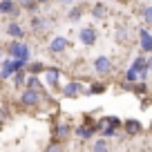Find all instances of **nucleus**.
Masks as SVG:
<instances>
[{
  "mask_svg": "<svg viewBox=\"0 0 152 152\" xmlns=\"http://www.w3.org/2000/svg\"><path fill=\"white\" fill-rule=\"evenodd\" d=\"M7 58H11V61H18L23 63L25 67L31 63V47H29L27 43H11L9 49H7Z\"/></svg>",
  "mask_w": 152,
  "mask_h": 152,
  "instance_id": "obj_1",
  "label": "nucleus"
},
{
  "mask_svg": "<svg viewBox=\"0 0 152 152\" xmlns=\"http://www.w3.org/2000/svg\"><path fill=\"white\" fill-rule=\"evenodd\" d=\"M92 67H94V72H96L99 76H107V74H112V69H114V63H112V58H110V56L101 54V56H96V58H94Z\"/></svg>",
  "mask_w": 152,
  "mask_h": 152,
  "instance_id": "obj_3",
  "label": "nucleus"
},
{
  "mask_svg": "<svg viewBox=\"0 0 152 152\" xmlns=\"http://www.w3.org/2000/svg\"><path fill=\"white\" fill-rule=\"evenodd\" d=\"M139 45H141L143 56H145V54H150V56H152V31L141 29V31H139Z\"/></svg>",
  "mask_w": 152,
  "mask_h": 152,
  "instance_id": "obj_9",
  "label": "nucleus"
},
{
  "mask_svg": "<svg viewBox=\"0 0 152 152\" xmlns=\"http://www.w3.org/2000/svg\"><path fill=\"white\" fill-rule=\"evenodd\" d=\"M23 69H25L23 63L11 61V58H5V61H2V65H0V78H2V81H9L16 72H23Z\"/></svg>",
  "mask_w": 152,
  "mask_h": 152,
  "instance_id": "obj_2",
  "label": "nucleus"
},
{
  "mask_svg": "<svg viewBox=\"0 0 152 152\" xmlns=\"http://www.w3.org/2000/svg\"><path fill=\"white\" fill-rule=\"evenodd\" d=\"M67 18H69L72 23H78V20L83 18V9H81V5L72 7V9H69V14H67Z\"/></svg>",
  "mask_w": 152,
  "mask_h": 152,
  "instance_id": "obj_21",
  "label": "nucleus"
},
{
  "mask_svg": "<svg viewBox=\"0 0 152 152\" xmlns=\"http://www.w3.org/2000/svg\"><path fill=\"white\" fill-rule=\"evenodd\" d=\"M25 90H31V92H40L43 90V83L38 76H27V83H25Z\"/></svg>",
  "mask_w": 152,
  "mask_h": 152,
  "instance_id": "obj_16",
  "label": "nucleus"
},
{
  "mask_svg": "<svg viewBox=\"0 0 152 152\" xmlns=\"http://www.w3.org/2000/svg\"><path fill=\"white\" fill-rule=\"evenodd\" d=\"M92 152H110V141H105V139H96V141L92 143Z\"/></svg>",
  "mask_w": 152,
  "mask_h": 152,
  "instance_id": "obj_20",
  "label": "nucleus"
},
{
  "mask_svg": "<svg viewBox=\"0 0 152 152\" xmlns=\"http://www.w3.org/2000/svg\"><path fill=\"white\" fill-rule=\"evenodd\" d=\"M67 47H69V40H67L65 36H54L52 40H49V54H54V56L65 54Z\"/></svg>",
  "mask_w": 152,
  "mask_h": 152,
  "instance_id": "obj_4",
  "label": "nucleus"
},
{
  "mask_svg": "<svg viewBox=\"0 0 152 152\" xmlns=\"http://www.w3.org/2000/svg\"><path fill=\"white\" fill-rule=\"evenodd\" d=\"M11 78H14V85L16 87H25V83H27V72H16L14 76H11Z\"/></svg>",
  "mask_w": 152,
  "mask_h": 152,
  "instance_id": "obj_23",
  "label": "nucleus"
},
{
  "mask_svg": "<svg viewBox=\"0 0 152 152\" xmlns=\"http://www.w3.org/2000/svg\"><path fill=\"white\" fill-rule=\"evenodd\" d=\"M54 134H56V141L63 143V141H65V139L72 134V125H67V123H56V130H54Z\"/></svg>",
  "mask_w": 152,
  "mask_h": 152,
  "instance_id": "obj_13",
  "label": "nucleus"
},
{
  "mask_svg": "<svg viewBox=\"0 0 152 152\" xmlns=\"http://www.w3.org/2000/svg\"><path fill=\"white\" fill-rule=\"evenodd\" d=\"M83 94H85V96H92V94H105V85H103V83H92L87 90H83Z\"/></svg>",
  "mask_w": 152,
  "mask_h": 152,
  "instance_id": "obj_19",
  "label": "nucleus"
},
{
  "mask_svg": "<svg viewBox=\"0 0 152 152\" xmlns=\"http://www.w3.org/2000/svg\"><path fill=\"white\" fill-rule=\"evenodd\" d=\"M45 81H47L49 87H58V83H61V69L47 67V69H45Z\"/></svg>",
  "mask_w": 152,
  "mask_h": 152,
  "instance_id": "obj_11",
  "label": "nucleus"
},
{
  "mask_svg": "<svg viewBox=\"0 0 152 152\" xmlns=\"http://www.w3.org/2000/svg\"><path fill=\"white\" fill-rule=\"evenodd\" d=\"M7 36L14 38V43H23V38H25V27L18 23V20H11L9 25H7Z\"/></svg>",
  "mask_w": 152,
  "mask_h": 152,
  "instance_id": "obj_5",
  "label": "nucleus"
},
{
  "mask_svg": "<svg viewBox=\"0 0 152 152\" xmlns=\"http://www.w3.org/2000/svg\"><path fill=\"white\" fill-rule=\"evenodd\" d=\"M63 96L65 99H78V96L83 94V85L78 81H72V83H67V85H63Z\"/></svg>",
  "mask_w": 152,
  "mask_h": 152,
  "instance_id": "obj_8",
  "label": "nucleus"
},
{
  "mask_svg": "<svg viewBox=\"0 0 152 152\" xmlns=\"http://www.w3.org/2000/svg\"><path fill=\"white\" fill-rule=\"evenodd\" d=\"M148 72H152V56H148Z\"/></svg>",
  "mask_w": 152,
  "mask_h": 152,
  "instance_id": "obj_31",
  "label": "nucleus"
},
{
  "mask_svg": "<svg viewBox=\"0 0 152 152\" xmlns=\"http://www.w3.org/2000/svg\"><path fill=\"white\" fill-rule=\"evenodd\" d=\"M123 130H125L128 137H137V134L143 132V125H141V121H137V119H128V121H123Z\"/></svg>",
  "mask_w": 152,
  "mask_h": 152,
  "instance_id": "obj_10",
  "label": "nucleus"
},
{
  "mask_svg": "<svg viewBox=\"0 0 152 152\" xmlns=\"http://www.w3.org/2000/svg\"><path fill=\"white\" fill-rule=\"evenodd\" d=\"M137 76H139V81H141V83H148V76H150V72H148V69H141Z\"/></svg>",
  "mask_w": 152,
  "mask_h": 152,
  "instance_id": "obj_30",
  "label": "nucleus"
},
{
  "mask_svg": "<svg viewBox=\"0 0 152 152\" xmlns=\"http://www.w3.org/2000/svg\"><path fill=\"white\" fill-rule=\"evenodd\" d=\"M45 152H63V145L58 141H52L47 148H45Z\"/></svg>",
  "mask_w": 152,
  "mask_h": 152,
  "instance_id": "obj_27",
  "label": "nucleus"
},
{
  "mask_svg": "<svg viewBox=\"0 0 152 152\" xmlns=\"http://www.w3.org/2000/svg\"><path fill=\"white\" fill-rule=\"evenodd\" d=\"M103 123L107 125V128H112V130H119L121 125H123V121H121L119 116H105V119H103Z\"/></svg>",
  "mask_w": 152,
  "mask_h": 152,
  "instance_id": "obj_22",
  "label": "nucleus"
},
{
  "mask_svg": "<svg viewBox=\"0 0 152 152\" xmlns=\"http://www.w3.org/2000/svg\"><path fill=\"white\" fill-rule=\"evenodd\" d=\"M45 25L47 23H45L43 16H31V29H43Z\"/></svg>",
  "mask_w": 152,
  "mask_h": 152,
  "instance_id": "obj_25",
  "label": "nucleus"
},
{
  "mask_svg": "<svg viewBox=\"0 0 152 152\" xmlns=\"http://www.w3.org/2000/svg\"><path fill=\"white\" fill-rule=\"evenodd\" d=\"M132 90L137 94H148V83H139V85H132Z\"/></svg>",
  "mask_w": 152,
  "mask_h": 152,
  "instance_id": "obj_28",
  "label": "nucleus"
},
{
  "mask_svg": "<svg viewBox=\"0 0 152 152\" xmlns=\"http://www.w3.org/2000/svg\"><path fill=\"white\" fill-rule=\"evenodd\" d=\"M96 38H99V34H96V29L92 27H83L81 31H78V40H81L83 45H85V47H92V45L96 43Z\"/></svg>",
  "mask_w": 152,
  "mask_h": 152,
  "instance_id": "obj_7",
  "label": "nucleus"
},
{
  "mask_svg": "<svg viewBox=\"0 0 152 152\" xmlns=\"http://www.w3.org/2000/svg\"><path fill=\"white\" fill-rule=\"evenodd\" d=\"M92 16H94L96 20H103L105 16H107V5H105V2H94V5H92Z\"/></svg>",
  "mask_w": 152,
  "mask_h": 152,
  "instance_id": "obj_15",
  "label": "nucleus"
},
{
  "mask_svg": "<svg viewBox=\"0 0 152 152\" xmlns=\"http://www.w3.org/2000/svg\"><path fill=\"white\" fill-rule=\"evenodd\" d=\"M45 69H47V65H45L43 61H31L27 67H25V72H27L29 76H38V74H45Z\"/></svg>",
  "mask_w": 152,
  "mask_h": 152,
  "instance_id": "obj_12",
  "label": "nucleus"
},
{
  "mask_svg": "<svg viewBox=\"0 0 152 152\" xmlns=\"http://www.w3.org/2000/svg\"><path fill=\"white\" fill-rule=\"evenodd\" d=\"M20 9H27V11H36V9H38V2H20Z\"/></svg>",
  "mask_w": 152,
  "mask_h": 152,
  "instance_id": "obj_29",
  "label": "nucleus"
},
{
  "mask_svg": "<svg viewBox=\"0 0 152 152\" xmlns=\"http://www.w3.org/2000/svg\"><path fill=\"white\" fill-rule=\"evenodd\" d=\"M0 61H2V49H0Z\"/></svg>",
  "mask_w": 152,
  "mask_h": 152,
  "instance_id": "obj_32",
  "label": "nucleus"
},
{
  "mask_svg": "<svg viewBox=\"0 0 152 152\" xmlns=\"http://www.w3.org/2000/svg\"><path fill=\"white\" fill-rule=\"evenodd\" d=\"M76 137L85 139V141H92V137H94V130H92V125H81V128H76Z\"/></svg>",
  "mask_w": 152,
  "mask_h": 152,
  "instance_id": "obj_18",
  "label": "nucleus"
},
{
  "mask_svg": "<svg viewBox=\"0 0 152 152\" xmlns=\"http://www.w3.org/2000/svg\"><path fill=\"white\" fill-rule=\"evenodd\" d=\"M137 81H139L137 72H134V69H125V85H128V83L132 85V83H137Z\"/></svg>",
  "mask_w": 152,
  "mask_h": 152,
  "instance_id": "obj_26",
  "label": "nucleus"
},
{
  "mask_svg": "<svg viewBox=\"0 0 152 152\" xmlns=\"http://www.w3.org/2000/svg\"><path fill=\"white\" fill-rule=\"evenodd\" d=\"M38 103H40V92H31V90L20 92V105H25V107H36Z\"/></svg>",
  "mask_w": 152,
  "mask_h": 152,
  "instance_id": "obj_6",
  "label": "nucleus"
},
{
  "mask_svg": "<svg viewBox=\"0 0 152 152\" xmlns=\"http://www.w3.org/2000/svg\"><path fill=\"white\" fill-rule=\"evenodd\" d=\"M141 20L145 25H152V5H145L141 9Z\"/></svg>",
  "mask_w": 152,
  "mask_h": 152,
  "instance_id": "obj_24",
  "label": "nucleus"
},
{
  "mask_svg": "<svg viewBox=\"0 0 152 152\" xmlns=\"http://www.w3.org/2000/svg\"><path fill=\"white\" fill-rule=\"evenodd\" d=\"M130 69H134L137 74H139L141 69H148V56H143V54H141V56H137V58L132 61V65H130Z\"/></svg>",
  "mask_w": 152,
  "mask_h": 152,
  "instance_id": "obj_17",
  "label": "nucleus"
},
{
  "mask_svg": "<svg viewBox=\"0 0 152 152\" xmlns=\"http://www.w3.org/2000/svg\"><path fill=\"white\" fill-rule=\"evenodd\" d=\"M18 11H20V5H16V2H11V0L0 2V14H5V16H18Z\"/></svg>",
  "mask_w": 152,
  "mask_h": 152,
  "instance_id": "obj_14",
  "label": "nucleus"
}]
</instances>
